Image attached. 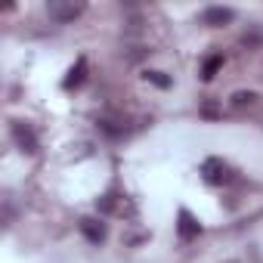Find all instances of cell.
I'll list each match as a JSON object with an SVG mask.
<instances>
[{
  "mask_svg": "<svg viewBox=\"0 0 263 263\" xmlns=\"http://www.w3.org/2000/svg\"><path fill=\"white\" fill-rule=\"evenodd\" d=\"M201 180H204L208 186H229V183L235 180V171H232V164L223 161V158H204V161H201Z\"/></svg>",
  "mask_w": 263,
  "mask_h": 263,
  "instance_id": "6da1fadb",
  "label": "cell"
},
{
  "mask_svg": "<svg viewBox=\"0 0 263 263\" xmlns=\"http://www.w3.org/2000/svg\"><path fill=\"white\" fill-rule=\"evenodd\" d=\"M47 13H50V19H56V22H74V19L84 13V0H50V4H47Z\"/></svg>",
  "mask_w": 263,
  "mask_h": 263,
  "instance_id": "7a4b0ae2",
  "label": "cell"
},
{
  "mask_svg": "<svg viewBox=\"0 0 263 263\" xmlns=\"http://www.w3.org/2000/svg\"><path fill=\"white\" fill-rule=\"evenodd\" d=\"M13 140L19 143V149L22 152H28V155H34L41 146H37V137H34V130L25 124V121H13Z\"/></svg>",
  "mask_w": 263,
  "mask_h": 263,
  "instance_id": "3957f363",
  "label": "cell"
},
{
  "mask_svg": "<svg viewBox=\"0 0 263 263\" xmlns=\"http://www.w3.org/2000/svg\"><path fill=\"white\" fill-rule=\"evenodd\" d=\"M198 232H201V223H198L186 208H180V214H177V235H180L183 241H192Z\"/></svg>",
  "mask_w": 263,
  "mask_h": 263,
  "instance_id": "277c9868",
  "label": "cell"
},
{
  "mask_svg": "<svg viewBox=\"0 0 263 263\" xmlns=\"http://www.w3.org/2000/svg\"><path fill=\"white\" fill-rule=\"evenodd\" d=\"M232 19H235V10H229V7H208V10L201 13V22H204V25H211V28L229 25Z\"/></svg>",
  "mask_w": 263,
  "mask_h": 263,
  "instance_id": "5b68a950",
  "label": "cell"
},
{
  "mask_svg": "<svg viewBox=\"0 0 263 263\" xmlns=\"http://www.w3.org/2000/svg\"><path fill=\"white\" fill-rule=\"evenodd\" d=\"M81 232H84V238H87V241H93V245L105 241V235H108L105 223H102V220H96V217H84V220H81Z\"/></svg>",
  "mask_w": 263,
  "mask_h": 263,
  "instance_id": "8992f818",
  "label": "cell"
},
{
  "mask_svg": "<svg viewBox=\"0 0 263 263\" xmlns=\"http://www.w3.org/2000/svg\"><path fill=\"white\" fill-rule=\"evenodd\" d=\"M84 78H87V59L81 56V59L68 68V74H65L62 87H65V90H74V87H81V84H84Z\"/></svg>",
  "mask_w": 263,
  "mask_h": 263,
  "instance_id": "52a82bcc",
  "label": "cell"
},
{
  "mask_svg": "<svg viewBox=\"0 0 263 263\" xmlns=\"http://www.w3.org/2000/svg\"><path fill=\"white\" fill-rule=\"evenodd\" d=\"M220 65H223V56H208L204 68H201V81H214V74L220 71Z\"/></svg>",
  "mask_w": 263,
  "mask_h": 263,
  "instance_id": "ba28073f",
  "label": "cell"
},
{
  "mask_svg": "<svg viewBox=\"0 0 263 263\" xmlns=\"http://www.w3.org/2000/svg\"><path fill=\"white\" fill-rule=\"evenodd\" d=\"M143 78H146L149 84H155V87H161V90H167V87H171V78H167L164 71H146Z\"/></svg>",
  "mask_w": 263,
  "mask_h": 263,
  "instance_id": "9c48e42d",
  "label": "cell"
},
{
  "mask_svg": "<svg viewBox=\"0 0 263 263\" xmlns=\"http://www.w3.org/2000/svg\"><path fill=\"white\" fill-rule=\"evenodd\" d=\"M257 99V93H235L232 96V105H251Z\"/></svg>",
  "mask_w": 263,
  "mask_h": 263,
  "instance_id": "30bf717a",
  "label": "cell"
}]
</instances>
